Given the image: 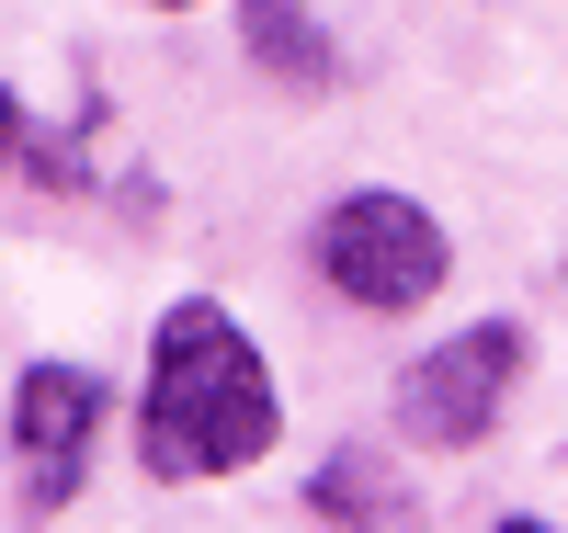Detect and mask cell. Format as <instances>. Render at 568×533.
Instances as JSON below:
<instances>
[{
	"label": "cell",
	"instance_id": "cell-1",
	"mask_svg": "<svg viewBox=\"0 0 568 533\" xmlns=\"http://www.w3.org/2000/svg\"><path fill=\"white\" fill-rule=\"evenodd\" d=\"M284 398L262 375V341L216 296H182L149 341V398H136V465L160 489H194V476H240L273 454Z\"/></svg>",
	"mask_w": 568,
	"mask_h": 533
},
{
	"label": "cell",
	"instance_id": "cell-2",
	"mask_svg": "<svg viewBox=\"0 0 568 533\" xmlns=\"http://www.w3.org/2000/svg\"><path fill=\"white\" fill-rule=\"evenodd\" d=\"M318 273L342 284L364 318H409V307H433V296H444L455 238H444L433 205H409V193L364 182V193H342V205L318 216Z\"/></svg>",
	"mask_w": 568,
	"mask_h": 533
},
{
	"label": "cell",
	"instance_id": "cell-3",
	"mask_svg": "<svg viewBox=\"0 0 568 533\" xmlns=\"http://www.w3.org/2000/svg\"><path fill=\"white\" fill-rule=\"evenodd\" d=\"M535 341H524V318H478V329H455V341H433L409 375H398V431L420 454H466V443H489L500 431V398L524 386Z\"/></svg>",
	"mask_w": 568,
	"mask_h": 533
},
{
	"label": "cell",
	"instance_id": "cell-4",
	"mask_svg": "<svg viewBox=\"0 0 568 533\" xmlns=\"http://www.w3.org/2000/svg\"><path fill=\"white\" fill-rule=\"evenodd\" d=\"M91 420H103V375H80V363H23V386H12V465H23V500H34V511H69V500H80Z\"/></svg>",
	"mask_w": 568,
	"mask_h": 533
},
{
	"label": "cell",
	"instance_id": "cell-5",
	"mask_svg": "<svg viewBox=\"0 0 568 533\" xmlns=\"http://www.w3.org/2000/svg\"><path fill=\"white\" fill-rule=\"evenodd\" d=\"M307 511H318V522H353V533H420V500H409L375 454H329V465L307 476Z\"/></svg>",
	"mask_w": 568,
	"mask_h": 533
},
{
	"label": "cell",
	"instance_id": "cell-6",
	"mask_svg": "<svg viewBox=\"0 0 568 533\" xmlns=\"http://www.w3.org/2000/svg\"><path fill=\"white\" fill-rule=\"evenodd\" d=\"M240 34H251V58H262L284 91H329V69H342V58H329V34L296 12V0H240Z\"/></svg>",
	"mask_w": 568,
	"mask_h": 533
},
{
	"label": "cell",
	"instance_id": "cell-7",
	"mask_svg": "<svg viewBox=\"0 0 568 533\" xmlns=\"http://www.w3.org/2000/svg\"><path fill=\"white\" fill-rule=\"evenodd\" d=\"M12 136H23V103H12V91H0V160H12Z\"/></svg>",
	"mask_w": 568,
	"mask_h": 533
},
{
	"label": "cell",
	"instance_id": "cell-8",
	"mask_svg": "<svg viewBox=\"0 0 568 533\" xmlns=\"http://www.w3.org/2000/svg\"><path fill=\"white\" fill-rule=\"evenodd\" d=\"M489 533H557V522H535V511H511V522H489Z\"/></svg>",
	"mask_w": 568,
	"mask_h": 533
},
{
	"label": "cell",
	"instance_id": "cell-9",
	"mask_svg": "<svg viewBox=\"0 0 568 533\" xmlns=\"http://www.w3.org/2000/svg\"><path fill=\"white\" fill-rule=\"evenodd\" d=\"M149 12H194V0H149Z\"/></svg>",
	"mask_w": 568,
	"mask_h": 533
}]
</instances>
